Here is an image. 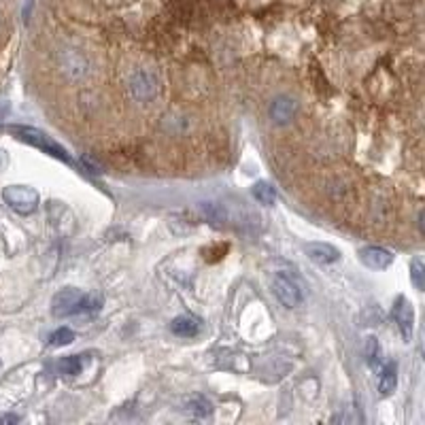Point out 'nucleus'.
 <instances>
[{
    "label": "nucleus",
    "mask_w": 425,
    "mask_h": 425,
    "mask_svg": "<svg viewBox=\"0 0 425 425\" xmlns=\"http://www.w3.org/2000/svg\"><path fill=\"white\" fill-rule=\"evenodd\" d=\"M251 194H253V198H255L259 205H264V207H272L274 200H276L274 188H272L270 183H266V181H257V183L251 188Z\"/></svg>",
    "instance_id": "2eb2a0df"
},
{
    "label": "nucleus",
    "mask_w": 425,
    "mask_h": 425,
    "mask_svg": "<svg viewBox=\"0 0 425 425\" xmlns=\"http://www.w3.org/2000/svg\"><path fill=\"white\" fill-rule=\"evenodd\" d=\"M203 212L211 219L215 225L227 221V212L223 209V205H217V203H203Z\"/></svg>",
    "instance_id": "dca6fc26"
},
{
    "label": "nucleus",
    "mask_w": 425,
    "mask_h": 425,
    "mask_svg": "<svg viewBox=\"0 0 425 425\" xmlns=\"http://www.w3.org/2000/svg\"><path fill=\"white\" fill-rule=\"evenodd\" d=\"M185 409H188V413H190L192 417H196V419H207V417H211L212 413L211 400L205 398V396H200V394L188 398Z\"/></svg>",
    "instance_id": "ddd939ff"
},
{
    "label": "nucleus",
    "mask_w": 425,
    "mask_h": 425,
    "mask_svg": "<svg viewBox=\"0 0 425 425\" xmlns=\"http://www.w3.org/2000/svg\"><path fill=\"white\" fill-rule=\"evenodd\" d=\"M398 387V364L389 362L383 366L381 375H379V394L381 396H392Z\"/></svg>",
    "instance_id": "f8f14e48"
},
{
    "label": "nucleus",
    "mask_w": 425,
    "mask_h": 425,
    "mask_svg": "<svg viewBox=\"0 0 425 425\" xmlns=\"http://www.w3.org/2000/svg\"><path fill=\"white\" fill-rule=\"evenodd\" d=\"M411 279H413L415 287H417L419 291H424V287H425V266H424V262H421L419 257H415V259L411 262Z\"/></svg>",
    "instance_id": "6ab92c4d"
},
{
    "label": "nucleus",
    "mask_w": 425,
    "mask_h": 425,
    "mask_svg": "<svg viewBox=\"0 0 425 425\" xmlns=\"http://www.w3.org/2000/svg\"><path fill=\"white\" fill-rule=\"evenodd\" d=\"M9 130H11L19 141H23V143H28V145H32V147L45 151L47 156H51V158H55V160H60V162H64V164L77 166L75 160L66 154V149H64L62 145H58L55 141H51V136H47L43 130L30 128V126H13V128H9Z\"/></svg>",
    "instance_id": "f03ea898"
},
{
    "label": "nucleus",
    "mask_w": 425,
    "mask_h": 425,
    "mask_svg": "<svg viewBox=\"0 0 425 425\" xmlns=\"http://www.w3.org/2000/svg\"><path fill=\"white\" fill-rule=\"evenodd\" d=\"M304 253L308 255V259H313L315 264H321V266L334 264L340 257L338 249L328 244V242H306L304 244Z\"/></svg>",
    "instance_id": "9d476101"
},
{
    "label": "nucleus",
    "mask_w": 425,
    "mask_h": 425,
    "mask_svg": "<svg viewBox=\"0 0 425 425\" xmlns=\"http://www.w3.org/2000/svg\"><path fill=\"white\" fill-rule=\"evenodd\" d=\"M104 304V298L100 294H85L81 289L75 287H66L60 289L53 298H51V315L53 317H75V315H83V313H96L100 311Z\"/></svg>",
    "instance_id": "f257e3e1"
},
{
    "label": "nucleus",
    "mask_w": 425,
    "mask_h": 425,
    "mask_svg": "<svg viewBox=\"0 0 425 425\" xmlns=\"http://www.w3.org/2000/svg\"><path fill=\"white\" fill-rule=\"evenodd\" d=\"M19 421V417H15V415H6V417H0V424H17Z\"/></svg>",
    "instance_id": "aec40b11"
},
{
    "label": "nucleus",
    "mask_w": 425,
    "mask_h": 425,
    "mask_svg": "<svg viewBox=\"0 0 425 425\" xmlns=\"http://www.w3.org/2000/svg\"><path fill=\"white\" fill-rule=\"evenodd\" d=\"M83 366H85L83 355H70V357H62L58 362V372L64 377H77V375H81Z\"/></svg>",
    "instance_id": "4468645a"
},
{
    "label": "nucleus",
    "mask_w": 425,
    "mask_h": 425,
    "mask_svg": "<svg viewBox=\"0 0 425 425\" xmlns=\"http://www.w3.org/2000/svg\"><path fill=\"white\" fill-rule=\"evenodd\" d=\"M130 94L139 102H149L158 96V79L149 70H136L130 77Z\"/></svg>",
    "instance_id": "423d86ee"
},
{
    "label": "nucleus",
    "mask_w": 425,
    "mask_h": 425,
    "mask_svg": "<svg viewBox=\"0 0 425 425\" xmlns=\"http://www.w3.org/2000/svg\"><path fill=\"white\" fill-rule=\"evenodd\" d=\"M298 115V102L289 96H276L270 104V119L276 126H287Z\"/></svg>",
    "instance_id": "6e6552de"
},
{
    "label": "nucleus",
    "mask_w": 425,
    "mask_h": 425,
    "mask_svg": "<svg viewBox=\"0 0 425 425\" xmlns=\"http://www.w3.org/2000/svg\"><path fill=\"white\" fill-rule=\"evenodd\" d=\"M58 64H60L62 72L72 81L83 79L87 75V68H90L87 58L77 49H62L60 55H58Z\"/></svg>",
    "instance_id": "39448f33"
},
{
    "label": "nucleus",
    "mask_w": 425,
    "mask_h": 425,
    "mask_svg": "<svg viewBox=\"0 0 425 425\" xmlns=\"http://www.w3.org/2000/svg\"><path fill=\"white\" fill-rule=\"evenodd\" d=\"M366 362H368L372 368H377L379 362H381V349H379V340H377L375 336L366 338Z\"/></svg>",
    "instance_id": "a211bd4d"
},
{
    "label": "nucleus",
    "mask_w": 425,
    "mask_h": 425,
    "mask_svg": "<svg viewBox=\"0 0 425 425\" xmlns=\"http://www.w3.org/2000/svg\"><path fill=\"white\" fill-rule=\"evenodd\" d=\"M272 289L274 296L279 298V302L287 308H296L302 302V287L287 274H274L272 279Z\"/></svg>",
    "instance_id": "20e7f679"
},
{
    "label": "nucleus",
    "mask_w": 425,
    "mask_h": 425,
    "mask_svg": "<svg viewBox=\"0 0 425 425\" xmlns=\"http://www.w3.org/2000/svg\"><path fill=\"white\" fill-rule=\"evenodd\" d=\"M360 259L368 266V268H372V270H385V268H389L392 266V262H394V253L392 251H387V249H383V247H364L362 251H360Z\"/></svg>",
    "instance_id": "1a4fd4ad"
},
{
    "label": "nucleus",
    "mask_w": 425,
    "mask_h": 425,
    "mask_svg": "<svg viewBox=\"0 0 425 425\" xmlns=\"http://www.w3.org/2000/svg\"><path fill=\"white\" fill-rule=\"evenodd\" d=\"M72 340H75V332H72V330H68V328H58V330L51 334L49 345H51V347H66V345H70Z\"/></svg>",
    "instance_id": "f3484780"
},
{
    "label": "nucleus",
    "mask_w": 425,
    "mask_h": 425,
    "mask_svg": "<svg viewBox=\"0 0 425 425\" xmlns=\"http://www.w3.org/2000/svg\"><path fill=\"white\" fill-rule=\"evenodd\" d=\"M2 200L17 215H32L38 209V192L28 185H9L2 190Z\"/></svg>",
    "instance_id": "7ed1b4c3"
},
{
    "label": "nucleus",
    "mask_w": 425,
    "mask_h": 425,
    "mask_svg": "<svg viewBox=\"0 0 425 425\" xmlns=\"http://www.w3.org/2000/svg\"><path fill=\"white\" fill-rule=\"evenodd\" d=\"M171 330L175 336H181V338H192L200 332V319L192 317V315H179L173 319L171 323Z\"/></svg>",
    "instance_id": "9b49d317"
},
{
    "label": "nucleus",
    "mask_w": 425,
    "mask_h": 425,
    "mask_svg": "<svg viewBox=\"0 0 425 425\" xmlns=\"http://www.w3.org/2000/svg\"><path fill=\"white\" fill-rule=\"evenodd\" d=\"M392 317H394V321L398 323L402 338L409 343V340L413 338V323H415V311H413L411 300H407L404 296H400V298L396 300L394 308H392Z\"/></svg>",
    "instance_id": "0eeeda50"
}]
</instances>
